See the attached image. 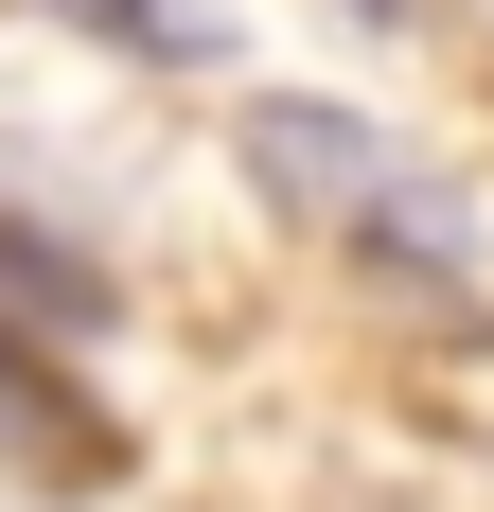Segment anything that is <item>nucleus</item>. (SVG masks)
<instances>
[{
    "mask_svg": "<svg viewBox=\"0 0 494 512\" xmlns=\"http://www.w3.org/2000/svg\"><path fill=\"white\" fill-rule=\"evenodd\" d=\"M247 195L283 212V230H336V248L406 265V283H477V212H459V177L406 159L389 124H353V106L265 89V106H247Z\"/></svg>",
    "mask_w": 494,
    "mask_h": 512,
    "instance_id": "obj_1",
    "label": "nucleus"
},
{
    "mask_svg": "<svg viewBox=\"0 0 494 512\" xmlns=\"http://www.w3.org/2000/svg\"><path fill=\"white\" fill-rule=\"evenodd\" d=\"M53 354H71V336L0 318V477H18V495H106V477H124V424H106Z\"/></svg>",
    "mask_w": 494,
    "mask_h": 512,
    "instance_id": "obj_2",
    "label": "nucleus"
},
{
    "mask_svg": "<svg viewBox=\"0 0 494 512\" xmlns=\"http://www.w3.org/2000/svg\"><path fill=\"white\" fill-rule=\"evenodd\" d=\"M0 318H36V336H106V318H124V283H106L89 248H53V230H18V212H0Z\"/></svg>",
    "mask_w": 494,
    "mask_h": 512,
    "instance_id": "obj_3",
    "label": "nucleus"
},
{
    "mask_svg": "<svg viewBox=\"0 0 494 512\" xmlns=\"http://www.w3.org/2000/svg\"><path fill=\"white\" fill-rule=\"evenodd\" d=\"M36 18H71V36H106V53H159V71H177V53H230V0H36Z\"/></svg>",
    "mask_w": 494,
    "mask_h": 512,
    "instance_id": "obj_4",
    "label": "nucleus"
},
{
    "mask_svg": "<svg viewBox=\"0 0 494 512\" xmlns=\"http://www.w3.org/2000/svg\"><path fill=\"white\" fill-rule=\"evenodd\" d=\"M353 18H371V36H406V0H353Z\"/></svg>",
    "mask_w": 494,
    "mask_h": 512,
    "instance_id": "obj_5",
    "label": "nucleus"
}]
</instances>
